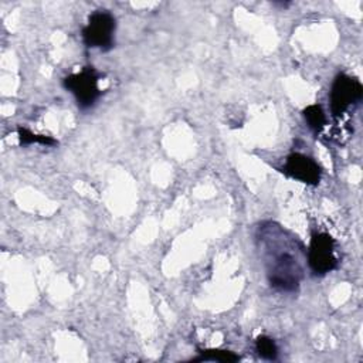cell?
I'll return each instance as SVG.
<instances>
[{
  "label": "cell",
  "instance_id": "obj_2",
  "mask_svg": "<svg viewBox=\"0 0 363 363\" xmlns=\"http://www.w3.org/2000/svg\"><path fill=\"white\" fill-rule=\"evenodd\" d=\"M115 28V17L106 10H96L89 16L88 24L82 30V40L89 48L106 51L113 47Z\"/></svg>",
  "mask_w": 363,
  "mask_h": 363
},
{
  "label": "cell",
  "instance_id": "obj_9",
  "mask_svg": "<svg viewBox=\"0 0 363 363\" xmlns=\"http://www.w3.org/2000/svg\"><path fill=\"white\" fill-rule=\"evenodd\" d=\"M240 357L230 352V350H218V349H210V350H203L201 354L194 359L199 362H223V363H230V362H237Z\"/></svg>",
  "mask_w": 363,
  "mask_h": 363
},
{
  "label": "cell",
  "instance_id": "obj_6",
  "mask_svg": "<svg viewBox=\"0 0 363 363\" xmlns=\"http://www.w3.org/2000/svg\"><path fill=\"white\" fill-rule=\"evenodd\" d=\"M282 172L286 176L311 186H316L322 174L319 164L312 157L302 153H291L285 160Z\"/></svg>",
  "mask_w": 363,
  "mask_h": 363
},
{
  "label": "cell",
  "instance_id": "obj_3",
  "mask_svg": "<svg viewBox=\"0 0 363 363\" xmlns=\"http://www.w3.org/2000/svg\"><path fill=\"white\" fill-rule=\"evenodd\" d=\"M98 81L99 74L92 67H86L79 72L65 77L62 85L75 96L77 104L81 109H88L96 102L101 95Z\"/></svg>",
  "mask_w": 363,
  "mask_h": 363
},
{
  "label": "cell",
  "instance_id": "obj_7",
  "mask_svg": "<svg viewBox=\"0 0 363 363\" xmlns=\"http://www.w3.org/2000/svg\"><path fill=\"white\" fill-rule=\"evenodd\" d=\"M303 118H305L309 129H312L315 133L320 132L326 123V115H325L322 106L318 104L306 106L303 109Z\"/></svg>",
  "mask_w": 363,
  "mask_h": 363
},
{
  "label": "cell",
  "instance_id": "obj_4",
  "mask_svg": "<svg viewBox=\"0 0 363 363\" xmlns=\"http://www.w3.org/2000/svg\"><path fill=\"white\" fill-rule=\"evenodd\" d=\"M363 96V86L359 79L346 74H339L330 89V112L335 118L343 115L352 105H356Z\"/></svg>",
  "mask_w": 363,
  "mask_h": 363
},
{
  "label": "cell",
  "instance_id": "obj_1",
  "mask_svg": "<svg viewBox=\"0 0 363 363\" xmlns=\"http://www.w3.org/2000/svg\"><path fill=\"white\" fill-rule=\"evenodd\" d=\"M257 240L262 250L267 278L271 288L281 292H294L302 279L301 245L285 230L274 223L258 228Z\"/></svg>",
  "mask_w": 363,
  "mask_h": 363
},
{
  "label": "cell",
  "instance_id": "obj_5",
  "mask_svg": "<svg viewBox=\"0 0 363 363\" xmlns=\"http://www.w3.org/2000/svg\"><path fill=\"white\" fill-rule=\"evenodd\" d=\"M308 265L315 275H325L337 267L335 241L326 233H315L308 250Z\"/></svg>",
  "mask_w": 363,
  "mask_h": 363
},
{
  "label": "cell",
  "instance_id": "obj_10",
  "mask_svg": "<svg viewBox=\"0 0 363 363\" xmlns=\"http://www.w3.org/2000/svg\"><path fill=\"white\" fill-rule=\"evenodd\" d=\"M18 132V139H20V145L23 146H27V145H33V143H41V145H45V146H54L57 145L58 142L50 136H43V135H35L24 128H18L17 129Z\"/></svg>",
  "mask_w": 363,
  "mask_h": 363
},
{
  "label": "cell",
  "instance_id": "obj_8",
  "mask_svg": "<svg viewBox=\"0 0 363 363\" xmlns=\"http://www.w3.org/2000/svg\"><path fill=\"white\" fill-rule=\"evenodd\" d=\"M255 350H257L258 356L265 360H275L278 356V347H277L275 342L265 335H261L257 337Z\"/></svg>",
  "mask_w": 363,
  "mask_h": 363
}]
</instances>
